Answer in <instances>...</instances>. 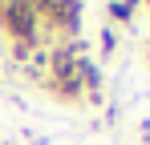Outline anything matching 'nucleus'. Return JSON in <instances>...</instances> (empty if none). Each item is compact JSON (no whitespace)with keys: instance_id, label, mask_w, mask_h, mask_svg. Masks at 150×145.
<instances>
[{"instance_id":"1","label":"nucleus","mask_w":150,"mask_h":145,"mask_svg":"<svg viewBox=\"0 0 150 145\" xmlns=\"http://www.w3.org/2000/svg\"><path fill=\"white\" fill-rule=\"evenodd\" d=\"M0 28L12 36V40H21V48H28V45H37L41 40V16L28 8L25 0H4L0 4Z\"/></svg>"},{"instance_id":"2","label":"nucleus","mask_w":150,"mask_h":145,"mask_svg":"<svg viewBox=\"0 0 150 145\" xmlns=\"http://www.w3.org/2000/svg\"><path fill=\"white\" fill-rule=\"evenodd\" d=\"M110 16H114V20H130V16H134V8L122 4V0H110Z\"/></svg>"},{"instance_id":"3","label":"nucleus","mask_w":150,"mask_h":145,"mask_svg":"<svg viewBox=\"0 0 150 145\" xmlns=\"http://www.w3.org/2000/svg\"><path fill=\"white\" fill-rule=\"evenodd\" d=\"M114 45H118V32H114V28H105V32H101V52L110 56V52H114Z\"/></svg>"},{"instance_id":"4","label":"nucleus","mask_w":150,"mask_h":145,"mask_svg":"<svg viewBox=\"0 0 150 145\" xmlns=\"http://www.w3.org/2000/svg\"><path fill=\"white\" fill-rule=\"evenodd\" d=\"M122 4H130V8H138V4H142V0H122Z\"/></svg>"},{"instance_id":"5","label":"nucleus","mask_w":150,"mask_h":145,"mask_svg":"<svg viewBox=\"0 0 150 145\" xmlns=\"http://www.w3.org/2000/svg\"><path fill=\"white\" fill-rule=\"evenodd\" d=\"M146 4H150V0H146Z\"/></svg>"}]
</instances>
